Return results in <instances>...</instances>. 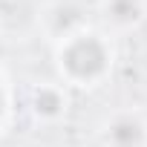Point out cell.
Here are the masks:
<instances>
[{
  "label": "cell",
  "mask_w": 147,
  "mask_h": 147,
  "mask_svg": "<svg viewBox=\"0 0 147 147\" xmlns=\"http://www.w3.org/2000/svg\"><path fill=\"white\" fill-rule=\"evenodd\" d=\"M29 110L38 121H61L69 110V95L63 84L55 81H40L29 90Z\"/></svg>",
  "instance_id": "3"
},
{
  "label": "cell",
  "mask_w": 147,
  "mask_h": 147,
  "mask_svg": "<svg viewBox=\"0 0 147 147\" xmlns=\"http://www.w3.org/2000/svg\"><path fill=\"white\" fill-rule=\"evenodd\" d=\"M115 63V46L107 32L81 26L55 43V69L63 87L95 90L101 87Z\"/></svg>",
  "instance_id": "1"
},
{
  "label": "cell",
  "mask_w": 147,
  "mask_h": 147,
  "mask_svg": "<svg viewBox=\"0 0 147 147\" xmlns=\"http://www.w3.org/2000/svg\"><path fill=\"white\" fill-rule=\"evenodd\" d=\"M144 18H147V0H101V20L115 35L138 29Z\"/></svg>",
  "instance_id": "4"
},
{
  "label": "cell",
  "mask_w": 147,
  "mask_h": 147,
  "mask_svg": "<svg viewBox=\"0 0 147 147\" xmlns=\"http://www.w3.org/2000/svg\"><path fill=\"white\" fill-rule=\"evenodd\" d=\"M104 147H147V121L138 113H115L101 130Z\"/></svg>",
  "instance_id": "2"
},
{
  "label": "cell",
  "mask_w": 147,
  "mask_h": 147,
  "mask_svg": "<svg viewBox=\"0 0 147 147\" xmlns=\"http://www.w3.org/2000/svg\"><path fill=\"white\" fill-rule=\"evenodd\" d=\"M6 113H9V92H6V84H3V78H0V124H3Z\"/></svg>",
  "instance_id": "5"
}]
</instances>
